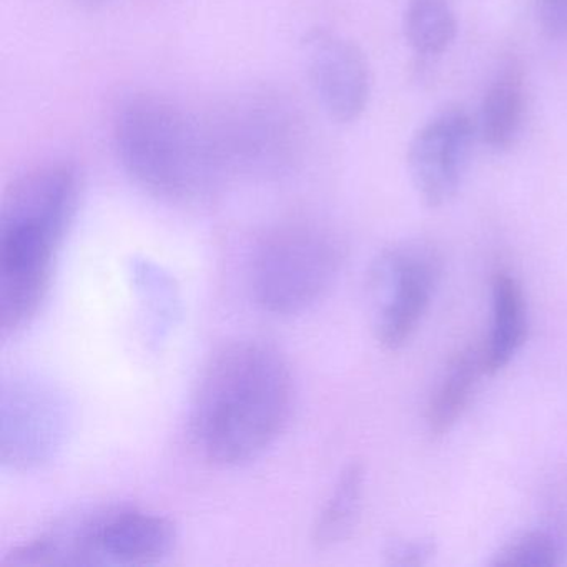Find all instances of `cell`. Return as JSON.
<instances>
[{
    "instance_id": "2e32d148",
    "label": "cell",
    "mask_w": 567,
    "mask_h": 567,
    "mask_svg": "<svg viewBox=\"0 0 567 567\" xmlns=\"http://www.w3.org/2000/svg\"><path fill=\"white\" fill-rule=\"evenodd\" d=\"M436 553V544L431 539L394 540L388 546L384 557L391 566L420 567L430 563Z\"/></svg>"
},
{
    "instance_id": "30bf717a",
    "label": "cell",
    "mask_w": 567,
    "mask_h": 567,
    "mask_svg": "<svg viewBox=\"0 0 567 567\" xmlns=\"http://www.w3.org/2000/svg\"><path fill=\"white\" fill-rule=\"evenodd\" d=\"M493 320L483 348L486 374H496L516 357L527 337V303L523 287L509 271H497L491 284Z\"/></svg>"
},
{
    "instance_id": "e0dca14e",
    "label": "cell",
    "mask_w": 567,
    "mask_h": 567,
    "mask_svg": "<svg viewBox=\"0 0 567 567\" xmlns=\"http://www.w3.org/2000/svg\"><path fill=\"white\" fill-rule=\"evenodd\" d=\"M536 18L550 41H567V0H536Z\"/></svg>"
},
{
    "instance_id": "9a60e30c",
    "label": "cell",
    "mask_w": 567,
    "mask_h": 567,
    "mask_svg": "<svg viewBox=\"0 0 567 567\" xmlns=\"http://www.w3.org/2000/svg\"><path fill=\"white\" fill-rule=\"evenodd\" d=\"M560 564V547L546 530H529L494 554L491 566L553 567Z\"/></svg>"
},
{
    "instance_id": "7c38bea8",
    "label": "cell",
    "mask_w": 567,
    "mask_h": 567,
    "mask_svg": "<svg viewBox=\"0 0 567 567\" xmlns=\"http://www.w3.org/2000/svg\"><path fill=\"white\" fill-rule=\"evenodd\" d=\"M481 374H486L483 350L466 348L447 364L440 386L427 406L426 424L433 437H443L456 426L470 406Z\"/></svg>"
},
{
    "instance_id": "6da1fadb",
    "label": "cell",
    "mask_w": 567,
    "mask_h": 567,
    "mask_svg": "<svg viewBox=\"0 0 567 567\" xmlns=\"http://www.w3.org/2000/svg\"><path fill=\"white\" fill-rule=\"evenodd\" d=\"M293 406V378L271 344L238 340L205 364L190 411L195 444L220 466L250 463L281 436Z\"/></svg>"
},
{
    "instance_id": "5bb4252c",
    "label": "cell",
    "mask_w": 567,
    "mask_h": 567,
    "mask_svg": "<svg viewBox=\"0 0 567 567\" xmlns=\"http://www.w3.org/2000/svg\"><path fill=\"white\" fill-rule=\"evenodd\" d=\"M457 18L453 0H408L404 35L408 44L423 58H436L453 44Z\"/></svg>"
},
{
    "instance_id": "277c9868",
    "label": "cell",
    "mask_w": 567,
    "mask_h": 567,
    "mask_svg": "<svg viewBox=\"0 0 567 567\" xmlns=\"http://www.w3.org/2000/svg\"><path fill=\"white\" fill-rule=\"evenodd\" d=\"M177 544L167 517L124 504L89 507L62 517L9 554L14 566H154Z\"/></svg>"
},
{
    "instance_id": "5b68a950",
    "label": "cell",
    "mask_w": 567,
    "mask_h": 567,
    "mask_svg": "<svg viewBox=\"0 0 567 567\" xmlns=\"http://www.w3.org/2000/svg\"><path fill=\"white\" fill-rule=\"evenodd\" d=\"M343 258L340 241L324 228L305 221L280 225L251 251V297L277 317L303 313L333 287Z\"/></svg>"
},
{
    "instance_id": "8fae6325",
    "label": "cell",
    "mask_w": 567,
    "mask_h": 567,
    "mask_svg": "<svg viewBox=\"0 0 567 567\" xmlns=\"http://www.w3.org/2000/svg\"><path fill=\"white\" fill-rule=\"evenodd\" d=\"M526 115V87L519 65L509 64L496 75L481 105V138L496 152L513 147Z\"/></svg>"
},
{
    "instance_id": "7a4b0ae2",
    "label": "cell",
    "mask_w": 567,
    "mask_h": 567,
    "mask_svg": "<svg viewBox=\"0 0 567 567\" xmlns=\"http://www.w3.org/2000/svg\"><path fill=\"white\" fill-rule=\"evenodd\" d=\"M81 177L69 164L14 182L0 212V333H21L41 310L59 250L78 214Z\"/></svg>"
},
{
    "instance_id": "ba28073f",
    "label": "cell",
    "mask_w": 567,
    "mask_h": 567,
    "mask_svg": "<svg viewBox=\"0 0 567 567\" xmlns=\"http://www.w3.org/2000/svg\"><path fill=\"white\" fill-rule=\"evenodd\" d=\"M474 134L476 125L461 107L444 109L414 134L408 168L414 190L427 207H443L456 197Z\"/></svg>"
},
{
    "instance_id": "52a82bcc",
    "label": "cell",
    "mask_w": 567,
    "mask_h": 567,
    "mask_svg": "<svg viewBox=\"0 0 567 567\" xmlns=\"http://www.w3.org/2000/svg\"><path fill=\"white\" fill-rule=\"evenodd\" d=\"M72 408L64 391L35 374H12L0 390V463L29 471L51 463L71 433Z\"/></svg>"
},
{
    "instance_id": "3957f363",
    "label": "cell",
    "mask_w": 567,
    "mask_h": 567,
    "mask_svg": "<svg viewBox=\"0 0 567 567\" xmlns=\"http://www.w3.org/2000/svg\"><path fill=\"white\" fill-rule=\"evenodd\" d=\"M208 135L181 109L138 99L122 111L115 137L125 168L145 190L194 204L220 184L224 155Z\"/></svg>"
},
{
    "instance_id": "9c48e42d",
    "label": "cell",
    "mask_w": 567,
    "mask_h": 567,
    "mask_svg": "<svg viewBox=\"0 0 567 567\" xmlns=\"http://www.w3.org/2000/svg\"><path fill=\"white\" fill-rule=\"evenodd\" d=\"M311 85L334 121L354 122L367 111L371 72L361 49L337 32H308L301 42Z\"/></svg>"
},
{
    "instance_id": "8992f818",
    "label": "cell",
    "mask_w": 567,
    "mask_h": 567,
    "mask_svg": "<svg viewBox=\"0 0 567 567\" xmlns=\"http://www.w3.org/2000/svg\"><path fill=\"white\" fill-rule=\"evenodd\" d=\"M440 251L423 240H404L378 255L368 277L371 324L384 350L413 338L441 280Z\"/></svg>"
},
{
    "instance_id": "4fadbf2b",
    "label": "cell",
    "mask_w": 567,
    "mask_h": 567,
    "mask_svg": "<svg viewBox=\"0 0 567 567\" xmlns=\"http://www.w3.org/2000/svg\"><path fill=\"white\" fill-rule=\"evenodd\" d=\"M364 494V467L353 463L344 467L313 527L318 547L343 543L360 519Z\"/></svg>"
}]
</instances>
